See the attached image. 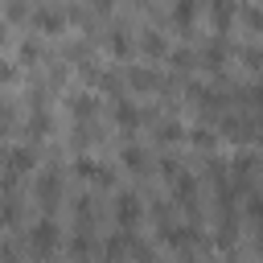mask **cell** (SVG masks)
Listing matches in <instances>:
<instances>
[{
  "label": "cell",
  "instance_id": "cell-22",
  "mask_svg": "<svg viewBox=\"0 0 263 263\" xmlns=\"http://www.w3.org/2000/svg\"><path fill=\"white\" fill-rule=\"evenodd\" d=\"M251 218L263 226V197H255V201H251ZM259 238H263V230H259Z\"/></svg>",
  "mask_w": 263,
  "mask_h": 263
},
{
  "label": "cell",
  "instance_id": "cell-13",
  "mask_svg": "<svg viewBox=\"0 0 263 263\" xmlns=\"http://www.w3.org/2000/svg\"><path fill=\"white\" fill-rule=\"evenodd\" d=\"M140 45H144V53H148V58H160V53H164V41H160L156 33H144V41H140Z\"/></svg>",
  "mask_w": 263,
  "mask_h": 263
},
{
  "label": "cell",
  "instance_id": "cell-14",
  "mask_svg": "<svg viewBox=\"0 0 263 263\" xmlns=\"http://www.w3.org/2000/svg\"><path fill=\"white\" fill-rule=\"evenodd\" d=\"M111 53H115V58H127V53H132V41H127L123 33H111Z\"/></svg>",
  "mask_w": 263,
  "mask_h": 263
},
{
  "label": "cell",
  "instance_id": "cell-12",
  "mask_svg": "<svg viewBox=\"0 0 263 263\" xmlns=\"http://www.w3.org/2000/svg\"><path fill=\"white\" fill-rule=\"evenodd\" d=\"M255 164H259V160H255V156H251V152H242V156H238V160H234V177H238V181H247V177H251V173H255Z\"/></svg>",
  "mask_w": 263,
  "mask_h": 263
},
{
  "label": "cell",
  "instance_id": "cell-1",
  "mask_svg": "<svg viewBox=\"0 0 263 263\" xmlns=\"http://www.w3.org/2000/svg\"><path fill=\"white\" fill-rule=\"evenodd\" d=\"M37 197H41V210H45V214L58 210V197H62V177H58V168H45V173H41Z\"/></svg>",
  "mask_w": 263,
  "mask_h": 263
},
{
  "label": "cell",
  "instance_id": "cell-3",
  "mask_svg": "<svg viewBox=\"0 0 263 263\" xmlns=\"http://www.w3.org/2000/svg\"><path fill=\"white\" fill-rule=\"evenodd\" d=\"M115 222H119V230L132 234V226L140 222V201H136V193H119V197H115Z\"/></svg>",
  "mask_w": 263,
  "mask_h": 263
},
{
  "label": "cell",
  "instance_id": "cell-5",
  "mask_svg": "<svg viewBox=\"0 0 263 263\" xmlns=\"http://www.w3.org/2000/svg\"><path fill=\"white\" fill-rule=\"evenodd\" d=\"M205 4H210V16H214V29H218V33H226V29H230V21H234V12H238V8H234V0H205Z\"/></svg>",
  "mask_w": 263,
  "mask_h": 263
},
{
  "label": "cell",
  "instance_id": "cell-7",
  "mask_svg": "<svg viewBox=\"0 0 263 263\" xmlns=\"http://www.w3.org/2000/svg\"><path fill=\"white\" fill-rule=\"evenodd\" d=\"M115 123L127 132V127H136L140 123V107L136 103H127V99H115Z\"/></svg>",
  "mask_w": 263,
  "mask_h": 263
},
{
  "label": "cell",
  "instance_id": "cell-11",
  "mask_svg": "<svg viewBox=\"0 0 263 263\" xmlns=\"http://www.w3.org/2000/svg\"><path fill=\"white\" fill-rule=\"evenodd\" d=\"M123 164H127L132 173H144V168H148V156H144L140 148H123Z\"/></svg>",
  "mask_w": 263,
  "mask_h": 263
},
{
  "label": "cell",
  "instance_id": "cell-2",
  "mask_svg": "<svg viewBox=\"0 0 263 263\" xmlns=\"http://www.w3.org/2000/svg\"><path fill=\"white\" fill-rule=\"evenodd\" d=\"M29 21H33V29H37V33H62V29H66V12L49 8V4L33 8V12H29Z\"/></svg>",
  "mask_w": 263,
  "mask_h": 263
},
{
  "label": "cell",
  "instance_id": "cell-15",
  "mask_svg": "<svg viewBox=\"0 0 263 263\" xmlns=\"http://www.w3.org/2000/svg\"><path fill=\"white\" fill-rule=\"evenodd\" d=\"M205 62H210V66H214V70H218V66H222V62H226V45H222V41H214V45H210V49H205Z\"/></svg>",
  "mask_w": 263,
  "mask_h": 263
},
{
  "label": "cell",
  "instance_id": "cell-16",
  "mask_svg": "<svg viewBox=\"0 0 263 263\" xmlns=\"http://www.w3.org/2000/svg\"><path fill=\"white\" fill-rule=\"evenodd\" d=\"M156 136L173 144V140H181V123H177V119H168V123H160V132H156Z\"/></svg>",
  "mask_w": 263,
  "mask_h": 263
},
{
  "label": "cell",
  "instance_id": "cell-6",
  "mask_svg": "<svg viewBox=\"0 0 263 263\" xmlns=\"http://www.w3.org/2000/svg\"><path fill=\"white\" fill-rule=\"evenodd\" d=\"M173 185H177V201H181L185 210H193V205H197V197H193V193H197L193 177H189V173H177V177H173Z\"/></svg>",
  "mask_w": 263,
  "mask_h": 263
},
{
  "label": "cell",
  "instance_id": "cell-24",
  "mask_svg": "<svg viewBox=\"0 0 263 263\" xmlns=\"http://www.w3.org/2000/svg\"><path fill=\"white\" fill-rule=\"evenodd\" d=\"M90 8H99V12H111V0H90Z\"/></svg>",
  "mask_w": 263,
  "mask_h": 263
},
{
  "label": "cell",
  "instance_id": "cell-9",
  "mask_svg": "<svg viewBox=\"0 0 263 263\" xmlns=\"http://www.w3.org/2000/svg\"><path fill=\"white\" fill-rule=\"evenodd\" d=\"M197 4H201V0H177V4H173V21H177L181 29H189V25H193V12H197Z\"/></svg>",
  "mask_w": 263,
  "mask_h": 263
},
{
  "label": "cell",
  "instance_id": "cell-18",
  "mask_svg": "<svg viewBox=\"0 0 263 263\" xmlns=\"http://www.w3.org/2000/svg\"><path fill=\"white\" fill-rule=\"evenodd\" d=\"M193 144H201V148H214V136H210V127H193Z\"/></svg>",
  "mask_w": 263,
  "mask_h": 263
},
{
  "label": "cell",
  "instance_id": "cell-17",
  "mask_svg": "<svg viewBox=\"0 0 263 263\" xmlns=\"http://www.w3.org/2000/svg\"><path fill=\"white\" fill-rule=\"evenodd\" d=\"M242 21L251 29H263V8H242Z\"/></svg>",
  "mask_w": 263,
  "mask_h": 263
},
{
  "label": "cell",
  "instance_id": "cell-23",
  "mask_svg": "<svg viewBox=\"0 0 263 263\" xmlns=\"http://www.w3.org/2000/svg\"><path fill=\"white\" fill-rule=\"evenodd\" d=\"M12 74H16V70H12V66L0 58V86H4V82H12Z\"/></svg>",
  "mask_w": 263,
  "mask_h": 263
},
{
  "label": "cell",
  "instance_id": "cell-19",
  "mask_svg": "<svg viewBox=\"0 0 263 263\" xmlns=\"http://www.w3.org/2000/svg\"><path fill=\"white\" fill-rule=\"evenodd\" d=\"M8 16H12V21H25V16H29V8H25L21 0H8Z\"/></svg>",
  "mask_w": 263,
  "mask_h": 263
},
{
  "label": "cell",
  "instance_id": "cell-20",
  "mask_svg": "<svg viewBox=\"0 0 263 263\" xmlns=\"http://www.w3.org/2000/svg\"><path fill=\"white\" fill-rule=\"evenodd\" d=\"M173 62H177V70H189V66H193V53H189V49H177Z\"/></svg>",
  "mask_w": 263,
  "mask_h": 263
},
{
  "label": "cell",
  "instance_id": "cell-25",
  "mask_svg": "<svg viewBox=\"0 0 263 263\" xmlns=\"http://www.w3.org/2000/svg\"><path fill=\"white\" fill-rule=\"evenodd\" d=\"M4 41H8V25L0 21V49H4Z\"/></svg>",
  "mask_w": 263,
  "mask_h": 263
},
{
  "label": "cell",
  "instance_id": "cell-21",
  "mask_svg": "<svg viewBox=\"0 0 263 263\" xmlns=\"http://www.w3.org/2000/svg\"><path fill=\"white\" fill-rule=\"evenodd\" d=\"M21 58H25V62H37V58H41V49H37L33 41H25V45H21Z\"/></svg>",
  "mask_w": 263,
  "mask_h": 263
},
{
  "label": "cell",
  "instance_id": "cell-10",
  "mask_svg": "<svg viewBox=\"0 0 263 263\" xmlns=\"http://www.w3.org/2000/svg\"><path fill=\"white\" fill-rule=\"evenodd\" d=\"M127 78H132V86H136V90H152V86H156V74H152V70H144V66H140V70H132Z\"/></svg>",
  "mask_w": 263,
  "mask_h": 263
},
{
  "label": "cell",
  "instance_id": "cell-4",
  "mask_svg": "<svg viewBox=\"0 0 263 263\" xmlns=\"http://www.w3.org/2000/svg\"><path fill=\"white\" fill-rule=\"evenodd\" d=\"M53 251H58V226H53V218H45L33 230V255H53Z\"/></svg>",
  "mask_w": 263,
  "mask_h": 263
},
{
  "label": "cell",
  "instance_id": "cell-8",
  "mask_svg": "<svg viewBox=\"0 0 263 263\" xmlns=\"http://www.w3.org/2000/svg\"><path fill=\"white\" fill-rule=\"evenodd\" d=\"M95 107H99V103H95L90 95H74V99H70V111H74V119H78V123H86V119L95 115Z\"/></svg>",
  "mask_w": 263,
  "mask_h": 263
}]
</instances>
